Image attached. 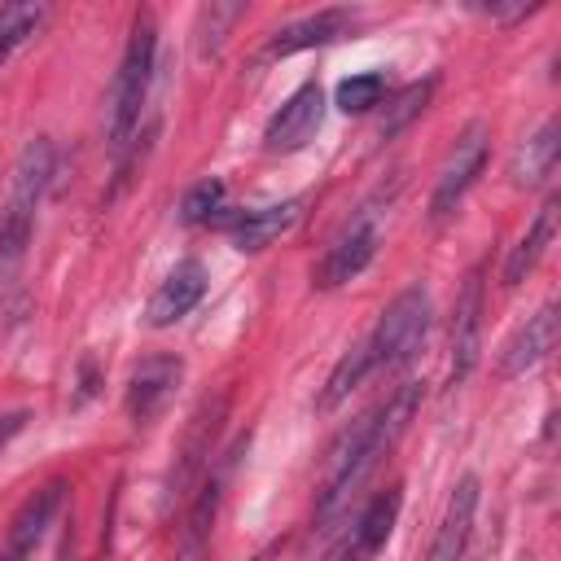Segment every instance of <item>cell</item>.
Instances as JSON below:
<instances>
[{
  "instance_id": "83f0119b",
  "label": "cell",
  "mask_w": 561,
  "mask_h": 561,
  "mask_svg": "<svg viewBox=\"0 0 561 561\" xmlns=\"http://www.w3.org/2000/svg\"><path fill=\"white\" fill-rule=\"evenodd\" d=\"M22 425H26V412H9V416H0V447H9V438H13Z\"/></svg>"
},
{
  "instance_id": "44dd1931",
  "label": "cell",
  "mask_w": 561,
  "mask_h": 561,
  "mask_svg": "<svg viewBox=\"0 0 561 561\" xmlns=\"http://www.w3.org/2000/svg\"><path fill=\"white\" fill-rule=\"evenodd\" d=\"M394 517H399V491H381V495H373V504L359 513V522H355V552L368 561L386 539H390V530H394Z\"/></svg>"
},
{
  "instance_id": "7c38bea8",
  "label": "cell",
  "mask_w": 561,
  "mask_h": 561,
  "mask_svg": "<svg viewBox=\"0 0 561 561\" xmlns=\"http://www.w3.org/2000/svg\"><path fill=\"white\" fill-rule=\"evenodd\" d=\"M61 495H66V482H48V486H39V491L13 513V526H9V539H4L0 561H31V557H35L39 539L48 535V526H53V517H57V508H61Z\"/></svg>"
},
{
  "instance_id": "e0dca14e",
  "label": "cell",
  "mask_w": 561,
  "mask_h": 561,
  "mask_svg": "<svg viewBox=\"0 0 561 561\" xmlns=\"http://www.w3.org/2000/svg\"><path fill=\"white\" fill-rule=\"evenodd\" d=\"M557 153H561V123L548 118L526 145H517L513 162H508V175L517 188H539L552 171H557Z\"/></svg>"
},
{
  "instance_id": "8992f818",
  "label": "cell",
  "mask_w": 561,
  "mask_h": 561,
  "mask_svg": "<svg viewBox=\"0 0 561 561\" xmlns=\"http://www.w3.org/2000/svg\"><path fill=\"white\" fill-rule=\"evenodd\" d=\"M486 149H491V127L486 123H469L456 136V145H451V153L438 171V184L430 193V219H447L460 206V197L473 188V180L486 167Z\"/></svg>"
},
{
  "instance_id": "2e32d148",
  "label": "cell",
  "mask_w": 561,
  "mask_h": 561,
  "mask_svg": "<svg viewBox=\"0 0 561 561\" xmlns=\"http://www.w3.org/2000/svg\"><path fill=\"white\" fill-rule=\"evenodd\" d=\"M302 215V197H285L276 206H263V210H245L232 219V245L254 254V250H267L276 237H285Z\"/></svg>"
},
{
  "instance_id": "52a82bcc",
  "label": "cell",
  "mask_w": 561,
  "mask_h": 561,
  "mask_svg": "<svg viewBox=\"0 0 561 561\" xmlns=\"http://www.w3.org/2000/svg\"><path fill=\"white\" fill-rule=\"evenodd\" d=\"M482 302H486V280H482V267H473L451 311V386L465 381L482 355Z\"/></svg>"
},
{
  "instance_id": "6da1fadb",
  "label": "cell",
  "mask_w": 561,
  "mask_h": 561,
  "mask_svg": "<svg viewBox=\"0 0 561 561\" xmlns=\"http://www.w3.org/2000/svg\"><path fill=\"white\" fill-rule=\"evenodd\" d=\"M416 403H421V381H403L386 403H377L368 416H359L329 451V465H324V482H320V495H316V513L329 522L346 500L351 491L368 478V469L403 438V430L412 425L416 416Z\"/></svg>"
},
{
  "instance_id": "d4e9b609",
  "label": "cell",
  "mask_w": 561,
  "mask_h": 561,
  "mask_svg": "<svg viewBox=\"0 0 561 561\" xmlns=\"http://www.w3.org/2000/svg\"><path fill=\"white\" fill-rule=\"evenodd\" d=\"M381 92H386V79H381L377 70L351 75V79L337 83V105H342L346 114H368L373 105H381Z\"/></svg>"
},
{
  "instance_id": "9a60e30c",
  "label": "cell",
  "mask_w": 561,
  "mask_h": 561,
  "mask_svg": "<svg viewBox=\"0 0 561 561\" xmlns=\"http://www.w3.org/2000/svg\"><path fill=\"white\" fill-rule=\"evenodd\" d=\"M351 9H320L311 18H298L289 26H280L267 44V57H289V53H302V48H320V44H333L351 31Z\"/></svg>"
},
{
  "instance_id": "ffe728a7",
  "label": "cell",
  "mask_w": 561,
  "mask_h": 561,
  "mask_svg": "<svg viewBox=\"0 0 561 561\" xmlns=\"http://www.w3.org/2000/svg\"><path fill=\"white\" fill-rule=\"evenodd\" d=\"M241 18H245V4H241V0H210V4H202V9H197V26H193V48H197V57H202V61L219 57L228 31H232Z\"/></svg>"
},
{
  "instance_id": "5bb4252c",
  "label": "cell",
  "mask_w": 561,
  "mask_h": 561,
  "mask_svg": "<svg viewBox=\"0 0 561 561\" xmlns=\"http://www.w3.org/2000/svg\"><path fill=\"white\" fill-rule=\"evenodd\" d=\"M473 513H478V478L465 473L447 500V513L434 530V543L425 552V561H460L465 548H469V535H473Z\"/></svg>"
},
{
  "instance_id": "277c9868",
  "label": "cell",
  "mask_w": 561,
  "mask_h": 561,
  "mask_svg": "<svg viewBox=\"0 0 561 561\" xmlns=\"http://www.w3.org/2000/svg\"><path fill=\"white\" fill-rule=\"evenodd\" d=\"M430 333V294L421 285L403 289L377 320V329L368 333V351H373V368H403Z\"/></svg>"
},
{
  "instance_id": "ac0fdd59",
  "label": "cell",
  "mask_w": 561,
  "mask_h": 561,
  "mask_svg": "<svg viewBox=\"0 0 561 561\" xmlns=\"http://www.w3.org/2000/svg\"><path fill=\"white\" fill-rule=\"evenodd\" d=\"M557 210H561V197L552 193V197L539 206L535 224L522 232V241L508 250V263H504V285H508V289L522 285V280L535 272V263L543 259V250L552 245V237H557Z\"/></svg>"
},
{
  "instance_id": "4fadbf2b",
  "label": "cell",
  "mask_w": 561,
  "mask_h": 561,
  "mask_svg": "<svg viewBox=\"0 0 561 561\" xmlns=\"http://www.w3.org/2000/svg\"><path fill=\"white\" fill-rule=\"evenodd\" d=\"M557 346V302H543L535 316H526V324L504 342L500 351V377H526L535 364L548 359V351Z\"/></svg>"
},
{
  "instance_id": "d6986e66",
  "label": "cell",
  "mask_w": 561,
  "mask_h": 561,
  "mask_svg": "<svg viewBox=\"0 0 561 561\" xmlns=\"http://www.w3.org/2000/svg\"><path fill=\"white\" fill-rule=\"evenodd\" d=\"M219 478H210L202 486V495L193 500L188 517H184V535H180V548L171 561H206L210 557V530H215V513H219Z\"/></svg>"
},
{
  "instance_id": "cb8c5ba5",
  "label": "cell",
  "mask_w": 561,
  "mask_h": 561,
  "mask_svg": "<svg viewBox=\"0 0 561 561\" xmlns=\"http://www.w3.org/2000/svg\"><path fill=\"white\" fill-rule=\"evenodd\" d=\"M39 22H44V4H4L0 9V70L13 57V48L39 31Z\"/></svg>"
},
{
  "instance_id": "5b68a950",
  "label": "cell",
  "mask_w": 561,
  "mask_h": 561,
  "mask_svg": "<svg viewBox=\"0 0 561 561\" xmlns=\"http://www.w3.org/2000/svg\"><path fill=\"white\" fill-rule=\"evenodd\" d=\"M224 421H228V390H215V394H206V399L197 403V412H193L188 425H184V438H180V451H175V465H171V478H167V500L184 495V491L202 478V469H206V460H210V451H215V438H219Z\"/></svg>"
},
{
  "instance_id": "603a6c76",
  "label": "cell",
  "mask_w": 561,
  "mask_h": 561,
  "mask_svg": "<svg viewBox=\"0 0 561 561\" xmlns=\"http://www.w3.org/2000/svg\"><path fill=\"white\" fill-rule=\"evenodd\" d=\"M434 83H438L434 75H430V79H421V83H408V88L394 96V105L386 110V118H381L377 136H381V140H394V136H399V131H403V127H408V123H412V118H416V114L430 105V96H434Z\"/></svg>"
},
{
  "instance_id": "484cf974",
  "label": "cell",
  "mask_w": 561,
  "mask_h": 561,
  "mask_svg": "<svg viewBox=\"0 0 561 561\" xmlns=\"http://www.w3.org/2000/svg\"><path fill=\"white\" fill-rule=\"evenodd\" d=\"M219 202H224V180H202V184H193V188L184 193L180 219H184V224H210L215 210H219Z\"/></svg>"
},
{
  "instance_id": "30bf717a",
  "label": "cell",
  "mask_w": 561,
  "mask_h": 561,
  "mask_svg": "<svg viewBox=\"0 0 561 561\" xmlns=\"http://www.w3.org/2000/svg\"><path fill=\"white\" fill-rule=\"evenodd\" d=\"M373 254H377V224H373V215H359V219H351V224L333 237V245L324 250V259H320V267H316V285H320V289H337V285L355 280V276L373 263Z\"/></svg>"
},
{
  "instance_id": "ba28073f",
  "label": "cell",
  "mask_w": 561,
  "mask_h": 561,
  "mask_svg": "<svg viewBox=\"0 0 561 561\" xmlns=\"http://www.w3.org/2000/svg\"><path fill=\"white\" fill-rule=\"evenodd\" d=\"M180 377H184L180 355H149V359H140L131 368V381H127V416H131V425L158 421L162 408L171 403Z\"/></svg>"
},
{
  "instance_id": "4316f807",
  "label": "cell",
  "mask_w": 561,
  "mask_h": 561,
  "mask_svg": "<svg viewBox=\"0 0 561 561\" xmlns=\"http://www.w3.org/2000/svg\"><path fill=\"white\" fill-rule=\"evenodd\" d=\"M482 18H495V22H517L526 13H535L539 4H526V0H513V4H473Z\"/></svg>"
},
{
  "instance_id": "7402d4cb",
  "label": "cell",
  "mask_w": 561,
  "mask_h": 561,
  "mask_svg": "<svg viewBox=\"0 0 561 561\" xmlns=\"http://www.w3.org/2000/svg\"><path fill=\"white\" fill-rule=\"evenodd\" d=\"M368 373H373V351H368V337H364V342H355V346L333 364V373H329V381H324V390H320V412H333Z\"/></svg>"
},
{
  "instance_id": "3957f363",
  "label": "cell",
  "mask_w": 561,
  "mask_h": 561,
  "mask_svg": "<svg viewBox=\"0 0 561 561\" xmlns=\"http://www.w3.org/2000/svg\"><path fill=\"white\" fill-rule=\"evenodd\" d=\"M153 53H158V22H153L149 9H140L136 22H131V35H127L118 75H114V92H110V149L114 153L127 149V140L140 123L149 79H153Z\"/></svg>"
},
{
  "instance_id": "7a4b0ae2",
  "label": "cell",
  "mask_w": 561,
  "mask_h": 561,
  "mask_svg": "<svg viewBox=\"0 0 561 561\" xmlns=\"http://www.w3.org/2000/svg\"><path fill=\"white\" fill-rule=\"evenodd\" d=\"M48 175H53V140L31 136L13 162L9 202L0 210V285H13V276L26 259V245L35 232V210H39V197L48 188Z\"/></svg>"
},
{
  "instance_id": "8fae6325",
  "label": "cell",
  "mask_w": 561,
  "mask_h": 561,
  "mask_svg": "<svg viewBox=\"0 0 561 561\" xmlns=\"http://www.w3.org/2000/svg\"><path fill=\"white\" fill-rule=\"evenodd\" d=\"M202 294H206V267H202L197 259L175 263V267L162 276V285L153 289V298H149V307H145V324H149V329H167V324L184 320V316L202 302Z\"/></svg>"
},
{
  "instance_id": "9c48e42d",
  "label": "cell",
  "mask_w": 561,
  "mask_h": 561,
  "mask_svg": "<svg viewBox=\"0 0 561 561\" xmlns=\"http://www.w3.org/2000/svg\"><path fill=\"white\" fill-rule=\"evenodd\" d=\"M320 123H324V92H320V83H302L272 114V123L263 131V149L267 153H294V149H302L320 131Z\"/></svg>"
}]
</instances>
